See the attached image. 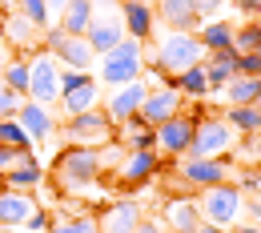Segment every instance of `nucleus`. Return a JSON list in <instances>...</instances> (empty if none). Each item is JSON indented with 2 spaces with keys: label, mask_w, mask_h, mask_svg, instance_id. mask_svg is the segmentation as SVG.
<instances>
[{
  "label": "nucleus",
  "mask_w": 261,
  "mask_h": 233,
  "mask_svg": "<svg viewBox=\"0 0 261 233\" xmlns=\"http://www.w3.org/2000/svg\"><path fill=\"white\" fill-rule=\"evenodd\" d=\"M141 72H145V44L133 40V36H125L117 48H109V53L100 57L97 81L121 89V85H129V81H141Z\"/></svg>",
  "instance_id": "f257e3e1"
},
{
  "label": "nucleus",
  "mask_w": 261,
  "mask_h": 233,
  "mask_svg": "<svg viewBox=\"0 0 261 233\" xmlns=\"http://www.w3.org/2000/svg\"><path fill=\"white\" fill-rule=\"evenodd\" d=\"M197 209H201V221H205V225L233 229L237 217L245 213V193H241L237 185H229V181H225V185H209V189H201Z\"/></svg>",
  "instance_id": "f03ea898"
},
{
  "label": "nucleus",
  "mask_w": 261,
  "mask_h": 233,
  "mask_svg": "<svg viewBox=\"0 0 261 233\" xmlns=\"http://www.w3.org/2000/svg\"><path fill=\"white\" fill-rule=\"evenodd\" d=\"M233 129H229L225 117H193V141H189V153L197 161H221L229 149H233Z\"/></svg>",
  "instance_id": "7ed1b4c3"
},
{
  "label": "nucleus",
  "mask_w": 261,
  "mask_h": 233,
  "mask_svg": "<svg viewBox=\"0 0 261 233\" xmlns=\"http://www.w3.org/2000/svg\"><path fill=\"white\" fill-rule=\"evenodd\" d=\"M100 153L97 149H85V145H68L57 153V185L61 189H81V185H93L100 177Z\"/></svg>",
  "instance_id": "20e7f679"
},
{
  "label": "nucleus",
  "mask_w": 261,
  "mask_h": 233,
  "mask_svg": "<svg viewBox=\"0 0 261 233\" xmlns=\"http://www.w3.org/2000/svg\"><path fill=\"white\" fill-rule=\"evenodd\" d=\"M65 137H68V145L105 149V145H113V141H117V125L109 121V113L97 105V109H89V113L68 117V121H65Z\"/></svg>",
  "instance_id": "39448f33"
},
{
  "label": "nucleus",
  "mask_w": 261,
  "mask_h": 233,
  "mask_svg": "<svg viewBox=\"0 0 261 233\" xmlns=\"http://www.w3.org/2000/svg\"><path fill=\"white\" fill-rule=\"evenodd\" d=\"M209 53H205V44H201V36L197 33H169L161 40V48L153 53V61L169 72V76H177V72H185V68L201 65Z\"/></svg>",
  "instance_id": "423d86ee"
},
{
  "label": "nucleus",
  "mask_w": 261,
  "mask_h": 233,
  "mask_svg": "<svg viewBox=\"0 0 261 233\" xmlns=\"http://www.w3.org/2000/svg\"><path fill=\"white\" fill-rule=\"evenodd\" d=\"M24 61H29V100H40V105L61 100V61L44 48H36Z\"/></svg>",
  "instance_id": "0eeeda50"
},
{
  "label": "nucleus",
  "mask_w": 261,
  "mask_h": 233,
  "mask_svg": "<svg viewBox=\"0 0 261 233\" xmlns=\"http://www.w3.org/2000/svg\"><path fill=\"white\" fill-rule=\"evenodd\" d=\"M61 105H65L68 117L97 109V105H100V81H97V76H89V72H81V68L61 72Z\"/></svg>",
  "instance_id": "6e6552de"
},
{
  "label": "nucleus",
  "mask_w": 261,
  "mask_h": 233,
  "mask_svg": "<svg viewBox=\"0 0 261 233\" xmlns=\"http://www.w3.org/2000/svg\"><path fill=\"white\" fill-rule=\"evenodd\" d=\"M44 53H53L61 65L68 68H93V61H97V53H93V44L85 40V36H68L61 24H53L48 33H44Z\"/></svg>",
  "instance_id": "1a4fd4ad"
},
{
  "label": "nucleus",
  "mask_w": 261,
  "mask_h": 233,
  "mask_svg": "<svg viewBox=\"0 0 261 233\" xmlns=\"http://www.w3.org/2000/svg\"><path fill=\"white\" fill-rule=\"evenodd\" d=\"M177 113H185V97H181L173 85H165V89H149V93H145L137 117H141L145 125H153V129H157V125H165V121H169V117H177Z\"/></svg>",
  "instance_id": "9d476101"
},
{
  "label": "nucleus",
  "mask_w": 261,
  "mask_h": 233,
  "mask_svg": "<svg viewBox=\"0 0 261 233\" xmlns=\"http://www.w3.org/2000/svg\"><path fill=\"white\" fill-rule=\"evenodd\" d=\"M85 40L93 44V53H97V57H105L109 48H117V44L125 40V20H121V8H105V12H93V24H89Z\"/></svg>",
  "instance_id": "9b49d317"
},
{
  "label": "nucleus",
  "mask_w": 261,
  "mask_h": 233,
  "mask_svg": "<svg viewBox=\"0 0 261 233\" xmlns=\"http://www.w3.org/2000/svg\"><path fill=\"white\" fill-rule=\"evenodd\" d=\"M145 93H149V85H145V81H129V85L113 89V97H109V100H100V109H105V113H109V121L121 129L125 121H133V117L141 113Z\"/></svg>",
  "instance_id": "f8f14e48"
},
{
  "label": "nucleus",
  "mask_w": 261,
  "mask_h": 233,
  "mask_svg": "<svg viewBox=\"0 0 261 233\" xmlns=\"http://www.w3.org/2000/svg\"><path fill=\"white\" fill-rule=\"evenodd\" d=\"M229 161H197V157H181L177 177L189 185V189H209V185H225L229 181Z\"/></svg>",
  "instance_id": "ddd939ff"
},
{
  "label": "nucleus",
  "mask_w": 261,
  "mask_h": 233,
  "mask_svg": "<svg viewBox=\"0 0 261 233\" xmlns=\"http://www.w3.org/2000/svg\"><path fill=\"white\" fill-rule=\"evenodd\" d=\"M189 141H193V117L189 113H177L165 125H157V149H161L165 157H185L189 153Z\"/></svg>",
  "instance_id": "4468645a"
},
{
  "label": "nucleus",
  "mask_w": 261,
  "mask_h": 233,
  "mask_svg": "<svg viewBox=\"0 0 261 233\" xmlns=\"http://www.w3.org/2000/svg\"><path fill=\"white\" fill-rule=\"evenodd\" d=\"M161 225H165L169 233H197L205 221H201V209H197L193 197H169V201H165Z\"/></svg>",
  "instance_id": "2eb2a0df"
},
{
  "label": "nucleus",
  "mask_w": 261,
  "mask_h": 233,
  "mask_svg": "<svg viewBox=\"0 0 261 233\" xmlns=\"http://www.w3.org/2000/svg\"><path fill=\"white\" fill-rule=\"evenodd\" d=\"M16 121H20V129L29 133V141H48V137L57 133V117L48 113V105L29 100V97H24V105H20Z\"/></svg>",
  "instance_id": "dca6fc26"
},
{
  "label": "nucleus",
  "mask_w": 261,
  "mask_h": 233,
  "mask_svg": "<svg viewBox=\"0 0 261 233\" xmlns=\"http://www.w3.org/2000/svg\"><path fill=\"white\" fill-rule=\"evenodd\" d=\"M141 221H145V217H141V205H137V201H113L97 217L100 233H137Z\"/></svg>",
  "instance_id": "f3484780"
},
{
  "label": "nucleus",
  "mask_w": 261,
  "mask_h": 233,
  "mask_svg": "<svg viewBox=\"0 0 261 233\" xmlns=\"http://www.w3.org/2000/svg\"><path fill=\"white\" fill-rule=\"evenodd\" d=\"M157 169H161L157 149H141V153H129V161L121 165V181H125V189H137L149 177H157Z\"/></svg>",
  "instance_id": "a211bd4d"
},
{
  "label": "nucleus",
  "mask_w": 261,
  "mask_h": 233,
  "mask_svg": "<svg viewBox=\"0 0 261 233\" xmlns=\"http://www.w3.org/2000/svg\"><path fill=\"white\" fill-rule=\"evenodd\" d=\"M36 209L33 193H16V189H0V225H24Z\"/></svg>",
  "instance_id": "6ab92c4d"
},
{
  "label": "nucleus",
  "mask_w": 261,
  "mask_h": 233,
  "mask_svg": "<svg viewBox=\"0 0 261 233\" xmlns=\"http://www.w3.org/2000/svg\"><path fill=\"white\" fill-rule=\"evenodd\" d=\"M161 8V20L173 29V33H197V4L193 0H157Z\"/></svg>",
  "instance_id": "aec40b11"
},
{
  "label": "nucleus",
  "mask_w": 261,
  "mask_h": 233,
  "mask_svg": "<svg viewBox=\"0 0 261 233\" xmlns=\"http://www.w3.org/2000/svg\"><path fill=\"white\" fill-rule=\"evenodd\" d=\"M121 20H125V33L133 40H149L153 36V8L145 0H125L121 4Z\"/></svg>",
  "instance_id": "412c9836"
},
{
  "label": "nucleus",
  "mask_w": 261,
  "mask_h": 233,
  "mask_svg": "<svg viewBox=\"0 0 261 233\" xmlns=\"http://www.w3.org/2000/svg\"><path fill=\"white\" fill-rule=\"evenodd\" d=\"M205 76H209V93H213V89H225L229 81L237 76V53H233V48L209 53V57H205Z\"/></svg>",
  "instance_id": "4be33fe9"
},
{
  "label": "nucleus",
  "mask_w": 261,
  "mask_h": 233,
  "mask_svg": "<svg viewBox=\"0 0 261 233\" xmlns=\"http://www.w3.org/2000/svg\"><path fill=\"white\" fill-rule=\"evenodd\" d=\"M117 141H125V145H129V153L157 149V129H153V125H145L141 117H133V121H125V125L117 129Z\"/></svg>",
  "instance_id": "5701e85b"
},
{
  "label": "nucleus",
  "mask_w": 261,
  "mask_h": 233,
  "mask_svg": "<svg viewBox=\"0 0 261 233\" xmlns=\"http://www.w3.org/2000/svg\"><path fill=\"white\" fill-rule=\"evenodd\" d=\"M93 12H97L93 0H68V8L61 12V29H65L68 36H85L89 24H93Z\"/></svg>",
  "instance_id": "b1692460"
},
{
  "label": "nucleus",
  "mask_w": 261,
  "mask_h": 233,
  "mask_svg": "<svg viewBox=\"0 0 261 233\" xmlns=\"http://www.w3.org/2000/svg\"><path fill=\"white\" fill-rule=\"evenodd\" d=\"M225 121H229L233 133L257 137L261 133V105H229V109H225Z\"/></svg>",
  "instance_id": "393cba45"
},
{
  "label": "nucleus",
  "mask_w": 261,
  "mask_h": 233,
  "mask_svg": "<svg viewBox=\"0 0 261 233\" xmlns=\"http://www.w3.org/2000/svg\"><path fill=\"white\" fill-rule=\"evenodd\" d=\"M4 40L8 44H16V48H36V40H40V29L36 24H29L16 8L4 16Z\"/></svg>",
  "instance_id": "a878e982"
},
{
  "label": "nucleus",
  "mask_w": 261,
  "mask_h": 233,
  "mask_svg": "<svg viewBox=\"0 0 261 233\" xmlns=\"http://www.w3.org/2000/svg\"><path fill=\"white\" fill-rule=\"evenodd\" d=\"M225 100L229 105H261V76H233L225 85Z\"/></svg>",
  "instance_id": "bb28decb"
},
{
  "label": "nucleus",
  "mask_w": 261,
  "mask_h": 233,
  "mask_svg": "<svg viewBox=\"0 0 261 233\" xmlns=\"http://www.w3.org/2000/svg\"><path fill=\"white\" fill-rule=\"evenodd\" d=\"M173 89L181 93V97H205L209 93V76H205V61L193 68H185V72H177L173 76Z\"/></svg>",
  "instance_id": "cd10ccee"
},
{
  "label": "nucleus",
  "mask_w": 261,
  "mask_h": 233,
  "mask_svg": "<svg viewBox=\"0 0 261 233\" xmlns=\"http://www.w3.org/2000/svg\"><path fill=\"white\" fill-rule=\"evenodd\" d=\"M48 233H100V225H97V217L93 213H57L53 217V225H48Z\"/></svg>",
  "instance_id": "c85d7f7f"
},
{
  "label": "nucleus",
  "mask_w": 261,
  "mask_h": 233,
  "mask_svg": "<svg viewBox=\"0 0 261 233\" xmlns=\"http://www.w3.org/2000/svg\"><path fill=\"white\" fill-rule=\"evenodd\" d=\"M201 44H205V53H221V48H233V24L225 20H209L205 29H201Z\"/></svg>",
  "instance_id": "c756f323"
},
{
  "label": "nucleus",
  "mask_w": 261,
  "mask_h": 233,
  "mask_svg": "<svg viewBox=\"0 0 261 233\" xmlns=\"http://www.w3.org/2000/svg\"><path fill=\"white\" fill-rule=\"evenodd\" d=\"M261 48V20H245L241 29H233V53L245 57V53H257Z\"/></svg>",
  "instance_id": "7c9ffc66"
},
{
  "label": "nucleus",
  "mask_w": 261,
  "mask_h": 233,
  "mask_svg": "<svg viewBox=\"0 0 261 233\" xmlns=\"http://www.w3.org/2000/svg\"><path fill=\"white\" fill-rule=\"evenodd\" d=\"M12 8H16L29 24H36L40 33H48V29H53V12H48V4H44V0H16Z\"/></svg>",
  "instance_id": "2f4dec72"
},
{
  "label": "nucleus",
  "mask_w": 261,
  "mask_h": 233,
  "mask_svg": "<svg viewBox=\"0 0 261 233\" xmlns=\"http://www.w3.org/2000/svg\"><path fill=\"white\" fill-rule=\"evenodd\" d=\"M0 81L12 89V93H20V97H29V61L20 57V61H8L4 72H0Z\"/></svg>",
  "instance_id": "473e14b6"
},
{
  "label": "nucleus",
  "mask_w": 261,
  "mask_h": 233,
  "mask_svg": "<svg viewBox=\"0 0 261 233\" xmlns=\"http://www.w3.org/2000/svg\"><path fill=\"white\" fill-rule=\"evenodd\" d=\"M0 145H8V149H29L33 141H29V133L20 129L16 117H0Z\"/></svg>",
  "instance_id": "72a5a7b5"
},
{
  "label": "nucleus",
  "mask_w": 261,
  "mask_h": 233,
  "mask_svg": "<svg viewBox=\"0 0 261 233\" xmlns=\"http://www.w3.org/2000/svg\"><path fill=\"white\" fill-rule=\"evenodd\" d=\"M33 157V149H8V145H0V173H8V169L24 165Z\"/></svg>",
  "instance_id": "f704fd0d"
},
{
  "label": "nucleus",
  "mask_w": 261,
  "mask_h": 233,
  "mask_svg": "<svg viewBox=\"0 0 261 233\" xmlns=\"http://www.w3.org/2000/svg\"><path fill=\"white\" fill-rule=\"evenodd\" d=\"M20 105H24V97H20V93H12V89L0 81V117H16V113H20Z\"/></svg>",
  "instance_id": "c9c22d12"
},
{
  "label": "nucleus",
  "mask_w": 261,
  "mask_h": 233,
  "mask_svg": "<svg viewBox=\"0 0 261 233\" xmlns=\"http://www.w3.org/2000/svg\"><path fill=\"white\" fill-rule=\"evenodd\" d=\"M24 225H29L24 233H48V225H53V213H44V209H33V217H29Z\"/></svg>",
  "instance_id": "e433bc0d"
},
{
  "label": "nucleus",
  "mask_w": 261,
  "mask_h": 233,
  "mask_svg": "<svg viewBox=\"0 0 261 233\" xmlns=\"http://www.w3.org/2000/svg\"><path fill=\"white\" fill-rule=\"evenodd\" d=\"M237 189H241V193H245V189L257 193L261 189V173H241V177H237Z\"/></svg>",
  "instance_id": "4c0bfd02"
},
{
  "label": "nucleus",
  "mask_w": 261,
  "mask_h": 233,
  "mask_svg": "<svg viewBox=\"0 0 261 233\" xmlns=\"http://www.w3.org/2000/svg\"><path fill=\"white\" fill-rule=\"evenodd\" d=\"M193 4H197V16H213L221 8V0H193Z\"/></svg>",
  "instance_id": "58836bf2"
},
{
  "label": "nucleus",
  "mask_w": 261,
  "mask_h": 233,
  "mask_svg": "<svg viewBox=\"0 0 261 233\" xmlns=\"http://www.w3.org/2000/svg\"><path fill=\"white\" fill-rule=\"evenodd\" d=\"M237 8H241V12L249 16V20H253V16L261 12V0H237Z\"/></svg>",
  "instance_id": "ea45409f"
},
{
  "label": "nucleus",
  "mask_w": 261,
  "mask_h": 233,
  "mask_svg": "<svg viewBox=\"0 0 261 233\" xmlns=\"http://www.w3.org/2000/svg\"><path fill=\"white\" fill-rule=\"evenodd\" d=\"M137 233H165V225H161V221H141Z\"/></svg>",
  "instance_id": "a19ab883"
},
{
  "label": "nucleus",
  "mask_w": 261,
  "mask_h": 233,
  "mask_svg": "<svg viewBox=\"0 0 261 233\" xmlns=\"http://www.w3.org/2000/svg\"><path fill=\"white\" fill-rule=\"evenodd\" d=\"M245 213H253V217H257V221H261V197H253V201L245 197Z\"/></svg>",
  "instance_id": "79ce46f5"
},
{
  "label": "nucleus",
  "mask_w": 261,
  "mask_h": 233,
  "mask_svg": "<svg viewBox=\"0 0 261 233\" xmlns=\"http://www.w3.org/2000/svg\"><path fill=\"white\" fill-rule=\"evenodd\" d=\"M44 4H48V12H53V16H61V12L68 8V0H44Z\"/></svg>",
  "instance_id": "37998d69"
},
{
  "label": "nucleus",
  "mask_w": 261,
  "mask_h": 233,
  "mask_svg": "<svg viewBox=\"0 0 261 233\" xmlns=\"http://www.w3.org/2000/svg\"><path fill=\"white\" fill-rule=\"evenodd\" d=\"M197 233H233V229H221V225H201Z\"/></svg>",
  "instance_id": "c03bdc74"
},
{
  "label": "nucleus",
  "mask_w": 261,
  "mask_h": 233,
  "mask_svg": "<svg viewBox=\"0 0 261 233\" xmlns=\"http://www.w3.org/2000/svg\"><path fill=\"white\" fill-rule=\"evenodd\" d=\"M0 233H24L20 225H0Z\"/></svg>",
  "instance_id": "a18cd8bd"
},
{
  "label": "nucleus",
  "mask_w": 261,
  "mask_h": 233,
  "mask_svg": "<svg viewBox=\"0 0 261 233\" xmlns=\"http://www.w3.org/2000/svg\"><path fill=\"white\" fill-rule=\"evenodd\" d=\"M253 157H261V133L253 137Z\"/></svg>",
  "instance_id": "49530a36"
},
{
  "label": "nucleus",
  "mask_w": 261,
  "mask_h": 233,
  "mask_svg": "<svg viewBox=\"0 0 261 233\" xmlns=\"http://www.w3.org/2000/svg\"><path fill=\"white\" fill-rule=\"evenodd\" d=\"M237 233H261V225H245V229H237Z\"/></svg>",
  "instance_id": "de8ad7c7"
},
{
  "label": "nucleus",
  "mask_w": 261,
  "mask_h": 233,
  "mask_svg": "<svg viewBox=\"0 0 261 233\" xmlns=\"http://www.w3.org/2000/svg\"><path fill=\"white\" fill-rule=\"evenodd\" d=\"M4 65H8V61H4V53H0V72H4Z\"/></svg>",
  "instance_id": "09e8293b"
},
{
  "label": "nucleus",
  "mask_w": 261,
  "mask_h": 233,
  "mask_svg": "<svg viewBox=\"0 0 261 233\" xmlns=\"http://www.w3.org/2000/svg\"><path fill=\"white\" fill-rule=\"evenodd\" d=\"M113 4H125V0H113Z\"/></svg>",
  "instance_id": "8fccbe9b"
}]
</instances>
